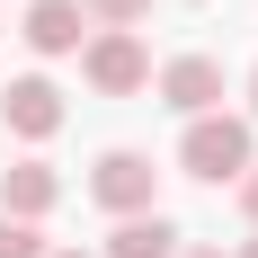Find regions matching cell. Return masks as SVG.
Wrapping results in <instances>:
<instances>
[{
	"mask_svg": "<svg viewBox=\"0 0 258 258\" xmlns=\"http://www.w3.org/2000/svg\"><path fill=\"white\" fill-rule=\"evenodd\" d=\"M27 45L36 53H80V36H89V18H80L72 0H36V9H27V27H18Z\"/></svg>",
	"mask_w": 258,
	"mask_h": 258,
	"instance_id": "ba28073f",
	"label": "cell"
},
{
	"mask_svg": "<svg viewBox=\"0 0 258 258\" xmlns=\"http://www.w3.org/2000/svg\"><path fill=\"white\" fill-rule=\"evenodd\" d=\"M152 89H160L169 116H214V107H223V62H214V53H169L152 72Z\"/></svg>",
	"mask_w": 258,
	"mask_h": 258,
	"instance_id": "3957f363",
	"label": "cell"
},
{
	"mask_svg": "<svg viewBox=\"0 0 258 258\" xmlns=\"http://www.w3.org/2000/svg\"><path fill=\"white\" fill-rule=\"evenodd\" d=\"M178 258H223V249H178Z\"/></svg>",
	"mask_w": 258,
	"mask_h": 258,
	"instance_id": "5bb4252c",
	"label": "cell"
},
{
	"mask_svg": "<svg viewBox=\"0 0 258 258\" xmlns=\"http://www.w3.org/2000/svg\"><path fill=\"white\" fill-rule=\"evenodd\" d=\"M80 80L98 89V98H134V89H152V53L134 27H98V36H80Z\"/></svg>",
	"mask_w": 258,
	"mask_h": 258,
	"instance_id": "7a4b0ae2",
	"label": "cell"
},
{
	"mask_svg": "<svg viewBox=\"0 0 258 258\" xmlns=\"http://www.w3.org/2000/svg\"><path fill=\"white\" fill-rule=\"evenodd\" d=\"M249 116H258V62H249Z\"/></svg>",
	"mask_w": 258,
	"mask_h": 258,
	"instance_id": "7c38bea8",
	"label": "cell"
},
{
	"mask_svg": "<svg viewBox=\"0 0 258 258\" xmlns=\"http://www.w3.org/2000/svg\"><path fill=\"white\" fill-rule=\"evenodd\" d=\"M72 9L89 27H143V18H152V0H72Z\"/></svg>",
	"mask_w": 258,
	"mask_h": 258,
	"instance_id": "9c48e42d",
	"label": "cell"
},
{
	"mask_svg": "<svg viewBox=\"0 0 258 258\" xmlns=\"http://www.w3.org/2000/svg\"><path fill=\"white\" fill-rule=\"evenodd\" d=\"M187 249V232L169 223V214H116V232H107V258H178Z\"/></svg>",
	"mask_w": 258,
	"mask_h": 258,
	"instance_id": "52a82bcc",
	"label": "cell"
},
{
	"mask_svg": "<svg viewBox=\"0 0 258 258\" xmlns=\"http://www.w3.org/2000/svg\"><path fill=\"white\" fill-rule=\"evenodd\" d=\"M240 258H258V240H240Z\"/></svg>",
	"mask_w": 258,
	"mask_h": 258,
	"instance_id": "9a60e30c",
	"label": "cell"
},
{
	"mask_svg": "<svg viewBox=\"0 0 258 258\" xmlns=\"http://www.w3.org/2000/svg\"><path fill=\"white\" fill-rule=\"evenodd\" d=\"M249 160H258L249 116H232V107L187 116V134H178V169H187V178H205V187H223V178H232V187H240V169H249Z\"/></svg>",
	"mask_w": 258,
	"mask_h": 258,
	"instance_id": "6da1fadb",
	"label": "cell"
},
{
	"mask_svg": "<svg viewBox=\"0 0 258 258\" xmlns=\"http://www.w3.org/2000/svg\"><path fill=\"white\" fill-rule=\"evenodd\" d=\"M0 125L18 134V143H53V134H62V89H53L45 72L9 80V89H0Z\"/></svg>",
	"mask_w": 258,
	"mask_h": 258,
	"instance_id": "5b68a950",
	"label": "cell"
},
{
	"mask_svg": "<svg viewBox=\"0 0 258 258\" xmlns=\"http://www.w3.org/2000/svg\"><path fill=\"white\" fill-rule=\"evenodd\" d=\"M45 258H89V249H45Z\"/></svg>",
	"mask_w": 258,
	"mask_h": 258,
	"instance_id": "4fadbf2b",
	"label": "cell"
},
{
	"mask_svg": "<svg viewBox=\"0 0 258 258\" xmlns=\"http://www.w3.org/2000/svg\"><path fill=\"white\" fill-rule=\"evenodd\" d=\"M53 240L36 232V223H18V214H0V258H45Z\"/></svg>",
	"mask_w": 258,
	"mask_h": 258,
	"instance_id": "30bf717a",
	"label": "cell"
},
{
	"mask_svg": "<svg viewBox=\"0 0 258 258\" xmlns=\"http://www.w3.org/2000/svg\"><path fill=\"white\" fill-rule=\"evenodd\" d=\"M240 214H249V223H258V160H249V169H240Z\"/></svg>",
	"mask_w": 258,
	"mask_h": 258,
	"instance_id": "8fae6325",
	"label": "cell"
},
{
	"mask_svg": "<svg viewBox=\"0 0 258 258\" xmlns=\"http://www.w3.org/2000/svg\"><path fill=\"white\" fill-rule=\"evenodd\" d=\"M53 196H62V178H53L36 152L0 169V214H18V223H45V214H53Z\"/></svg>",
	"mask_w": 258,
	"mask_h": 258,
	"instance_id": "8992f818",
	"label": "cell"
},
{
	"mask_svg": "<svg viewBox=\"0 0 258 258\" xmlns=\"http://www.w3.org/2000/svg\"><path fill=\"white\" fill-rule=\"evenodd\" d=\"M89 196H98L107 214H152V205H160V169H152L143 152H98Z\"/></svg>",
	"mask_w": 258,
	"mask_h": 258,
	"instance_id": "277c9868",
	"label": "cell"
}]
</instances>
